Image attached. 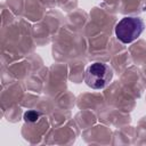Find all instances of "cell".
<instances>
[{"label": "cell", "mask_w": 146, "mask_h": 146, "mask_svg": "<svg viewBox=\"0 0 146 146\" xmlns=\"http://www.w3.org/2000/svg\"><path fill=\"white\" fill-rule=\"evenodd\" d=\"M144 22L139 17H124L115 26L116 38L122 43H131L140 36L144 31Z\"/></svg>", "instance_id": "cell-1"}, {"label": "cell", "mask_w": 146, "mask_h": 146, "mask_svg": "<svg viewBox=\"0 0 146 146\" xmlns=\"http://www.w3.org/2000/svg\"><path fill=\"white\" fill-rule=\"evenodd\" d=\"M113 78V71L110 66L103 63L91 64L84 74V82L91 89L105 88Z\"/></svg>", "instance_id": "cell-2"}, {"label": "cell", "mask_w": 146, "mask_h": 146, "mask_svg": "<svg viewBox=\"0 0 146 146\" xmlns=\"http://www.w3.org/2000/svg\"><path fill=\"white\" fill-rule=\"evenodd\" d=\"M40 116H41V113H40V112L34 111V110H31V111L25 112V114H24V120H25L26 122L33 123V122H36V121L40 119Z\"/></svg>", "instance_id": "cell-3"}]
</instances>
